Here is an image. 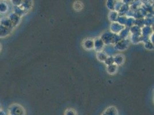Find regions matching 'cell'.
Listing matches in <instances>:
<instances>
[{
    "label": "cell",
    "mask_w": 154,
    "mask_h": 115,
    "mask_svg": "<svg viewBox=\"0 0 154 115\" xmlns=\"http://www.w3.org/2000/svg\"><path fill=\"white\" fill-rule=\"evenodd\" d=\"M9 115H23L24 109L20 105L14 104L9 108Z\"/></svg>",
    "instance_id": "obj_1"
},
{
    "label": "cell",
    "mask_w": 154,
    "mask_h": 115,
    "mask_svg": "<svg viewBox=\"0 0 154 115\" xmlns=\"http://www.w3.org/2000/svg\"><path fill=\"white\" fill-rule=\"evenodd\" d=\"M7 18L10 21L13 29L19 24L21 20V17H20L19 16H18L17 15H16L13 12H12L11 14L8 15Z\"/></svg>",
    "instance_id": "obj_2"
},
{
    "label": "cell",
    "mask_w": 154,
    "mask_h": 115,
    "mask_svg": "<svg viewBox=\"0 0 154 115\" xmlns=\"http://www.w3.org/2000/svg\"><path fill=\"white\" fill-rule=\"evenodd\" d=\"M12 29L5 27L0 24V38H7L12 34Z\"/></svg>",
    "instance_id": "obj_3"
},
{
    "label": "cell",
    "mask_w": 154,
    "mask_h": 115,
    "mask_svg": "<svg viewBox=\"0 0 154 115\" xmlns=\"http://www.w3.org/2000/svg\"><path fill=\"white\" fill-rule=\"evenodd\" d=\"M0 24L5 27L11 29H13L12 23L10 22V20L7 17H3L2 19H0Z\"/></svg>",
    "instance_id": "obj_4"
},
{
    "label": "cell",
    "mask_w": 154,
    "mask_h": 115,
    "mask_svg": "<svg viewBox=\"0 0 154 115\" xmlns=\"http://www.w3.org/2000/svg\"><path fill=\"white\" fill-rule=\"evenodd\" d=\"M9 11V5L5 1H0V14H7Z\"/></svg>",
    "instance_id": "obj_5"
},
{
    "label": "cell",
    "mask_w": 154,
    "mask_h": 115,
    "mask_svg": "<svg viewBox=\"0 0 154 115\" xmlns=\"http://www.w3.org/2000/svg\"><path fill=\"white\" fill-rule=\"evenodd\" d=\"M13 13L21 17L25 14V11L20 7H13Z\"/></svg>",
    "instance_id": "obj_6"
},
{
    "label": "cell",
    "mask_w": 154,
    "mask_h": 115,
    "mask_svg": "<svg viewBox=\"0 0 154 115\" xmlns=\"http://www.w3.org/2000/svg\"><path fill=\"white\" fill-rule=\"evenodd\" d=\"M22 2V1H19V0L11 1V3L13 5V7H20L21 5Z\"/></svg>",
    "instance_id": "obj_7"
},
{
    "label": "cell",
    "mask_w": 154,
    "mask_h": 115,
    "mask_svg": "<svg viewBox=\"0 0 154 115\" xmlns=\"http://www.w3.org/2000/svg\"><path fill=\"white\" fill-rule=\"evenodd\" d=\"M0 115H7L5 114V113L4 112V111H2V110H0Z\"/></svg>",
    "instance_id": "obj_8"
},
{
    "label": "cell",
    "mask_w": 154,
    "mask_h": 115,
    "mask_svg": "<svg viewBox=\"0 0 154 115\" xmlns=\"http://www.w3.org/2000/svg\"><path fill=\"white\" fill-rule=\"evenodd\" d=\"M1 49H2V48H1V44H0V51H1Z\"/></svg>",
    "instance_id": "obj_9"
},
{
    "label": "cell",
    "mask_w": 154,
    "mask_h": 115,
    "mask_svg": "<svg viewBox=\"0 0 154 115\" xmlns=\"http://www.w3.org/2000/svg\"><path fill=\"white\" fill-rule=\"evenodd\" d=\"M1 105H0V110H1Z\"/></svg>",
    "instance_id": "obj_10"
}]
</instances>
